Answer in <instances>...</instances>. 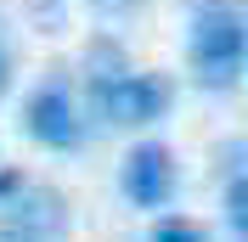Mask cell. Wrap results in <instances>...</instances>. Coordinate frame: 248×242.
<instances>
[{"mask_svg":"<svg viewBox=\"0 0 248 242\" xmlns=\"http://www.w3.org/2000/svg\"><path fill=\"white\" fill-rule=\"evenodd\" d=\"M248 62V12L243 0H203L186 23V74L209 96H232Z\"/></svg>","mask_w":248,"mask_h":242,"instance_id":"1","label":"cell"},{"mask_svg":"<svg viewBox=\"0 0 248 242\" xmlns=\"http://www.w3.org/2000/svg\"><path fill=\"white\" fill-rule=\"evenodd\" d=\"M175 79L170 74H153V68H124L113 79H85V119L108 124V130H153L158 119L175 113Z\"/></svg>","mask_w":248,"mask_h":242,"instance_id":"2","label":"cell"},{"mask_svg":"<svg viewBox=\"0 0 248 242\" xmlns=\"http://www.w3.org/2000/svg\"><path fill=\"white\" fill-rule=\"evenodd\" d=\"M23 136L34 147H46V152H79L85 147L91 124H85L79 96L68 91V79H46V85L29 91V102H23Z\"/></svg>","mask_w":248,"mask_h":242,"instance_id":"3","label":"cell"},{"mask_svg":"<svg viewBox=\"0 0 248 242\" xmlns=\"http://www.w3.org/2000/svg\"><path fill=\"white\" fill-rule=\"evenodd\" d=\"M119 192L130 209H170L175 197H181V164H175V147H164L158 136L136 141V147L124 152V164H119Z\"/></svg>","mask_w":248,"mask_h":242,"instance_id":"4","label":"cell"},{"mask_svg":"<svg viewBox=\"0 0 248 242\" xmlns=\"http://www.w3.org/2000/svg\"><path fill=\"white\" fill-rule=\"evenodd\" d=\"M130 68V57H124V45L113 40V34H96L91 45H85V62H79V74L85 79H113Z\"/></svg>","mask_w":248,"mask_h":242,"instance_id":"5","label":"cell"},{"mask_svg":"<svg viewBox=\"0 0 248 242\" xmlns=\"http://www.w3.org/2000/svg\"><path fill=\"white\" fill-rule=\"evenodd\" d=\"M226 226L248 231V175L243 169H226Z\"/></svg>","mask_w":248,"mask_h":242,"instance_id":"6","label":"cell"},{"mask_svg":"<svg viewBox=\"0 0 248 242\" xmlns=\"http://www.w3.org/2000/svg\"><path fill=\"white\" fill-rule=\"evenodd\" d=\"M147 242H209V231H203L198 220H181V214H164V220H153Z\"/></svg>","mask_w":248,"mask_h":242,"instance_id":"7","label":"cell"},{"mask_svg":"<svg viewBox=\"0 0 248 242\" xmlns=\"http://www.w3.org/2000/svg\"><path fill=\"white\" fill-rule=\"evenodd\" d=\"M0 242H68L62 231H46V226H29V220H12L0 214Z\"/></svg>","mask_w":248,"mask_h":242,"instance_id":"8","label":"cell"},{"mask_svg":"<svg viewBox=\"0 0 248 242\" xmlns=\"http://www.w3.org/2000/svg\"><path fill=\"white\" fill-rule=\"evenodd\" d=\"M12 74H17V57H12V23H6V12H0V102H6V91H12Z\"/></svg>","mask_w":248,"mask_h":242,"instance_id":"9","label":"cell"},{"mask_svg":"<svg viewBox=\"0 0 248 242\" xmlns=\"http://www.w3.org/2000/svg\"><path fill=\"white\" fill-rule=\"evenodd\" d=\"M85 6H91L96 17H136L147 0H85Z\"/></svg>","mask_w":248,"mask_h":242,"instance_id":"10","label":"cell"}]
</instances>
